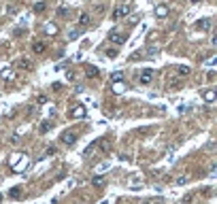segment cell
Wrapping results in <instances>:
<instances>
[{"mask_svg": "<svg viewBox=\"0 0 217 204\" xmlns=\"http://www.w3.org/2000/svg\"><path fill=\"white\" fill-rule=\"evenodd\" d=\"M156 15L157 17H166V15H168V7H166V4H157L156 7Z\"/></svg>", "mask_w": 217, "mask_h": 204, "instance_id": "obj_10", "label": "cell"}, {"mask_svg": "<svg viewBox=\"0 0 217 204\" xmlns=\"http://www.w3.org/2000/svg\"><path fill=\"white\" fill-rule=\"evenodd\" d=\"M85 77L87 79H96V77H100V70L96 66H85Z\"/></svg>", "mask_w": 217, "mask_h": 204, "instance_id": "obj_7", "label": "cell"}, {"mask_svg": "<svg viewBox=\"0 0 217 204\" xmlns=\"http://www.w3.org/2000/svg\"><path fill=\"white\" fill-rule=\"evenodd\" d=\"M104 183H107L104 177H94V179H92V185H96V187H102Z\"/></svg>", "mask_w": 217, "mask_h": 204, "instance_id": "obj_18", "label": "cell"}, {"mask_svg": "<svg viewBox=\"0 0 217 204\" xmlns=\"http://www.w3.org/2000/svg\"><path fill=\"white\" fill-rule=\"evenodd\" d=\"M151 79H153V70H151V68H143L141 77H138L141 85H149V83H151Z\"/></svg>", "mask_w": 217, "mask_h": 204, "instance_id": "obj_4", "label": "cell"}, {"mask_svg": "<svg viewBox=\"0 0 217 204\" xmlns=\"http://www.w3.org/2000/svg\"><path fill=\"white\" fill-rule=\"evenodd\" d=\"M92 24V15L89 13H83L81 17H79V28H85V26Z\"/></svg>", "mask_w": 217, "mask_h": 204, "instance_id": "obj_9", "label": "cell"}, {"mask_svg": "<svg viewBox=\"0 0 217 204\" xmlns=\"http://www.w3.org/2000/svg\"><path fill=\"white\" fill-rule=\"evenodd\" d=\"M196 28H198L200 32H209V30L213 28V19H211V17H205V19H200V21L196 24Z\"/></svg>", "mask_w": 217, "mask_h": 204, "instance_id": "obj_5", "label": "cell"}, {"mask_svg": "<svg viewBox=\"0 0 217 204\" xmlns=\"http://www.w3.org/2000/svg\"><path fill=\"white\" fill-rule=\"evenodd\" d=\"M0 202H2V196H0Z\"/></svg>", "mask_w": 217, "mask_h": 204, "instance_id": "obj_29", "label": "cell"}, {"mask_svg": "<svg viewBox=\"0 0 217 204\" xmlns=\"http://www.w3.org/2000/svg\"><path fill=\"white\" fill-rule=\"evenodd\" d=\"M111 15H113V19H121V17L130 15V4H119V7H115Z\"/></svg>", "mask_w": 217, "mask_h": 204, "instance_id": "obj_1", "label": "cell"}, {"mask_svg": "<svg viewBox=\"0 0 217 204\" xmlns=\"http://www.w3.org/2000/svg\"><path fill=\"white\" fill-rule=\"evenodd\" d=\"M45 30H47V32H51V34H55V32H58V28H55L53 24H47V26H45Z\"/></svg>", "mask_w": 217, "mask_h": 204, "instance_id": "obj_21", "label": "cell"}, {"mask_svg": "<svg viewBox=\"0 0 217 204\" xmlns=\"http://www.w3.org/2000/svg\"><path fill=\"white\" fill-rule=\"evenodd\" d=\"M68 115H70L72 119H83L85 115H87V111H85V107H83V104H79V107L70 108V113H68Z\"/></svg>", "mask_w": 217, "mask_h": 204, "instance_id": "obj_3", "label": "cell"}, {"mask_svg": "<svg viewBox=\"0 0 217 204\" xmlns=\"http://www.w3.org/2000/svg\"><path fill=\"white\" fill-rule=\"evenodd\" d=\"M202 98H205V102H213V100H215V92H213V89H206L205 94H202Z\"/></svg>", "mask_w": 217, "mask_h": 204, "instance_id": "obj_15", "label": "cell"}, {"mask_svg": "<svg viewBox=\"0 0 217 204\" xmlns=\"http://www.w3.org/2000/svg\"><path fill=\"white\" fill-rule=\"evenodd\" d=\"M190 2H194V4H198V2H202V0H190Z\"/></svg>", "mask_w": 217, "mask_h": 204, "instance_id": "obj_27", "label": "cell"}, {"mask_svg": "<svg viewBox=\"0 0 217 204\" xmlns=\"http://www.w3.org/2000/svg\"><path fill=\"white\" fill-rule=\"evenodd\" d=\"M9 196H11V198H22V189H19V187H13L11 192H9Z\"/></svg>", "mask_w": 217, "mask_h": 204, "instance_id": "obj_20", "label": "cell"}, {"mask_svg": "<svg viewBox=\"0 0 217 204\" xmlns=\"http://www.w3.org/2000/svg\"><path fill=\"white\" fill-rule=\"evenodd\" d=\"M177 74L179 77H187L190 74V66H177Z\"/></svg>", "mask_w": 217, "mask_h": 204, "instance_id": "obj_17", "label": "cell"}, {"mask_svg": "<svg viewBox=\"0 0 217 204\" xmlns=\"http://www.w3.org/2000/svg\"><path fill=\"white\" fill-rule=\"evenodd\" d=\"M17 68H22V70H32V62L28 60V58H22V60H17V64H15Z\"/></svg>", "mask_w": 217, "mask_h": 204, "instance_id": "obj_8", "label": "cell"}, {"mask_svg": "<svg viewBox=\"0 0 217 204\" xmlns=\"http://www.w3.org/2000/svg\"><path fill=\"white\" fill-rule=\"evenodd\" d=\"M36 102H38V104H47V98H45V96H38V98H36Z\"/></svg>", "mask_w": 217, "mask_h": 204, "instance_id": "obj_25", "label": "cell"}, {"mask_svg": "<svg viewBox=\"0 0 217 204\" xmlns=\"http://www.w3.org/2000/svg\"><path fill=\"white\" fill-rule=\"evenodd\" d=\"M47 9V2L45 0H38V2H34V13H43Z\"/></svg>", "mask_w": 217, "mask_h": 204, "instance_id": "obj_12", "label": "cell"}, {"mask_svg": "<svg viewBox=\"0 0 217 204\" xmlns=\"http://www.w3.org/2000/svg\"><path fill=\"white\" fill-rule=\"evenodd\" d=\"M192 200H194V193H187V196H185V198L181 200V204H190Z\"/></svg>", "mask_w": 217, "mask_h": 204, "instance_id": "obj_22", "label": "cell"}, {"mask_svg": "<svg viewBox=\"0 0 217 204\" xmlns=\"http://www.w3.org/2000/svg\"><path fill=\"white\" fill-rule=\"evenodd\" d=\"M49 130H51V121H43V123L38 126V132L41 134H47Z\"/></svg>", "mask_w": 217, "mask_h": 204, "instance_id": "obj_13", "label": "cell"}, {"mask_svg": "<svg viewBox=\"0 0 217 204\" xmlns=\"http://www.w3.org/2000/svg\"><path fill=\"white\" fill-rule=\"evenodd\" d=\"M98 149H100V151H104V153H107L109 149H111V140H109V138H102V140H100V143H98Z\"/></svg>", "mask_w": 217, "mask_h": 204, "instance_id": "obj_11", "label": "cell"}, {"mask_svg": "<svg viewBox=\"0 0 217 204\" xmlns=\"http://www.w3.org/2000/svg\"><path fill=\"white\" fill-rule=\"evenodd\" d=\"M143 204H151V202H143Z\"/></svg>", "mask_w": 217, "mask_h": 204, "instance_id": "obj_28", "label": "cell"}, {"mask_svg": "<svg viewBox=\"0 0 217 204\" xmlns=\"http://www.w3.org/2000/svg\"><path fill=\"white\" fill-rule=\"evenodd\" d=\"M75 204H79V202H75Z\"/></svg>", "mask_w": 217, "mask_h": 204, "instance_id": "obj_30", "label": "cell"}, {"mask_svg": "<svg viewBox=\"0 0 217 204\" xmlns=\"http://www.w3.org/2000/svg\"><path fill=\"white\" fill-rule=\"evenodd\" d=\"M55 151H58V149H55V145H49V147H47V155H55Z\"/></svg>", "mask_w": 217, "mask_h": 204, "instance_id": "obj_23", "label": "cell"}, {"mask_svg": "<svg viewBox=\"0 0 217 204\" xmlns=\"http://www.w3.org/2000/svg\"><path fill=\"white\" fill-rule=\"evenodd\" d=\"M109 40H111V43H115V45H123V43H126V34L111 32V34H109Z\"/></svg>", "mask_w": 217, "mask_h": 204, "instance_id": "obj_6", "label": "cell"}, {"mask_svg": "<svg viewBox=\"0 0 217 204\" xmlns=\"http://www.w3.org/2000/svg\"><path fill=\"white\" fill-rule=\"evenodd\" d=\"M111 81H113V83H121V81H123V72H113V74H111Z\"/></svg>", "mask_w": 217, "mask_h": 204, "instance_id": "obj_16", "label": "cell"}, {"mask_svg": "<svg viewBox=\"0 0 217 204\" xmlns=\"http://www.w3.org/2000/svg\"><path fill=\"white\" fill-rule=\"evenodd\" d=\"M58 15L64 17V15H68V9H58Z\"/></svg>", "mask_w": 217, "mask_h": 204, "instance_id": "obj_26", "label": "cell"}, {"mask_svg": "<svg viewBox=\"0 0 217 204\" xmlns=\"http://www.w3.org/2000/svg\"><path fill=\"white\" fill-rule=\"evenodd\" d=\"M187 181H190V177H179V179H177V185H185Z\"/></svg>", "mask_w": 217, "mask_h": 204, "instance_id": "obj_24", "label": "cell"}, {"mask_svg": "<svg viewBox=\"0 0 217 204\" xmlns=\"http://www.w3.org/2000/svg\"><path fill=\"white\" fill-rule=\"evenodd\" d=\"M32 51H34V53H43V51H45V43L36 40L34 45H32Z\"/></svg>", "mask_w": 217, "mask_h": 204, "instance_id": "obj_14", "label": "cell"}, {"mask_svg": "<svg viewBox=\"0 0 217 204\" xmlns=\"http://www.w3.org/2000/svg\"><path fill=\"white\" fill-rule=\"evenodd\" d=\"M104 51H107L104 55H107V58H111V60H113V58H117V49H115V47H109V49H104Z\"/></svg>", "mask_w": 217, "mask_h": 204, "instance_id": "obj_19", "label": "cell"}, {"mask_svg": "<svg viewBox=\"0 0 217 204\" xmlns=\"http://www.w3.org/2000/svg\"><path fill=\"white\" fill-rule=\"evenodd\" d=\"M60 138H62V143L66 145V147H72V145L77 143V132H75V130H68V132L62 134Z\"/></svg>", "mask_w": 217, "mask_h": 204, "instance_id": "obj_2", "label": "cell"}]
</instances>
